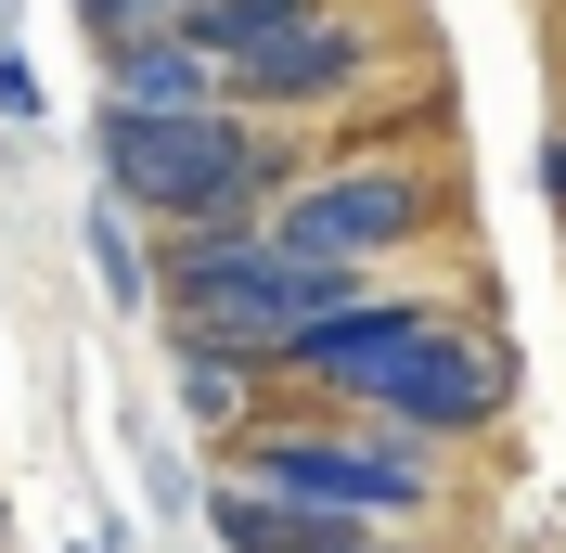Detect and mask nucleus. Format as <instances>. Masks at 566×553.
Returning a JSON list of instances; mask_svg holds the SVG:
<instances>
[{"mask_svg":"<svg viewBox=\"0 0 566 553\" xmlns=\"http://www.w3.org/2000/svg\"><path fill=\"white\" fill-rule=\"evenodd\" d=\"M424 335H438V310H424V296H360V310H335L310 347H296V374H322V386H360V399H387V374L412 361Z\"/></svg>","mask_w":566,"mask_h":553,"instance_id":"nucleus-6","label":"nucleus"},{"mask_svg":"<svg viewBox=\"0 0 566 553\" xmlns=\"http://www.w3.org/2000/svg\"><path fill=\"white\" fill-rule=\"evenodd\" d=\"M245 489L271 502H322V515H412L424 502V463L412 450H374V438H258L245 450Z\"/></svg>","mask_w":566,"mask_h":553,"instance_id":"nucleus-4","label":"nucleus"},{"mask_svg":"<svg viewBox=\"0 0 566 553\" xmlns=\"http://www.w3.org/2000/svg\"><path fill=\"white\" fill-rule=\"evenodd\" d=\"M207 528H219V553H374V528L360 515H322V502H271V489H219L207 502Z\"/></svg>","mask_w":566,"mask_h":553,"instance_id":"nucleus-7","label":"nucleus"},{"mask_svg":"<svg viewBox=\"0 0 566 553\" xmlns=\"http://www.w3.org/2000/svg\"><path fill=\"white\" fill-rule=\"evenodd\" d=\"M207 39L193 27H142V39H116V116H219L207 104Z\"/></svg>","mask_w":566,"mask_h":553,"instance_id":"nucleus-8","label":"nucleus"},{"mask_svg":"<svg viewBox=\"0 0 566 553\" xmlns=\"http://www.w3.org/2000/svg\"><path fill=\"white\" fill-rule=\"evenodd\" d=\"M39 104H52V91H39V65H27V52H0V116H39Z\"/></svg>","mask_w":566,"mask_h":553,"instance_id":"nucleus-14","label":"nucleus"},{"mask_svg":"<svg viewBox=\"0 0 566 553\" xmlns=\"http://www.w3.org/2000/svg\"><path fill=\"white\" fill-rule=\"evenodd\" d=\"M541 194H554V207H566V142H554V155H541Z\"/></svg>","mask_w":566,"mask_h":553,"instance_id":"nucleus-15","label":"nucleus"},{"mask_svg":"<svg viewBox=\"0 0 566 553\" xmlns=\"http://www.w3.org/2000/svg\"><path fill=\"white\" fill-rule=\"evenodd\" d=\"M310 27H335V13H322V0H207V13H193V39H207V65H271V52H296V39Z\"/></svg>","mask_w":566,"mask_h":553,"instance_id":"nucleus-9","label":"nucleus"},{"mask_svg":"<svg viewBox=\"0 0 566 553\" xmlns=\"http://www.w3.org/2000/svg\"><path fill=\"white\" fill-rule=\"evenodd\" d=\"M374 553H387V541H374Z\"/></svg>","mask_w":566,"mask_h":553,"instance_id":"nucleus-16","label":"nucleus"},{"mask_svg":"<svg viewBox=\"0 0 566 553\" xmlns=\"http://www.w3.org/2000/svg\"><path fill=\"white\" fill-rule=\"evenodd\" d=\"M104 180H116V207L232 232V207L271 194V142H245L232 116H104Z\"/></svg>","mask_w":566,"mask_h":553,"instance_id":"nucleus-2","label":"nucleus"},{"mask_svg":"<svg viewBox=\"0 0 566 553\" xmlns=\"http://www.w3.org/2000/svg\"><path fill=\"white\" fill-rule=\"evenodd\" d=\"M360 77V27H310L296 52H271V65L245 77V104H322V91H348Z\"/></svg>","mask_w":566,"mask_h":553,"instance_id":"nucleus-10","label":"nucleus"},{"mask_svg":"<svg viewBox=\"0 0 566 553\" xmlns=\"http://www.w3.org/2000/svg\"><path fill=\"white\" fill-rule=\"evenodd\" d=\"M374 413H399L412 438H463V425H490V413H502V347H490V335H424L412 361L387 374Z\"/></svg>","mask_w":566,"mask_h":553,"instance_id":"nucleus-5","label":"nucleus"},{"mask_svg":"<svg viewBox=\"0 0 566 553\" xmlns=\"http://www.w3.org/2000/svg\"><path fill=\"white\" fill-rule=\"evenodd\" d=\"M180 335L193 347H232V361H296L335 310H360L348 271H310V258H283L271 232H193L180 244Z\"/></svg>","mask_w":566,"mask_h":553,"instance_id":"nucleus-1","label":"nucleus"},{"mask_svg":"<svg viewBox=\"0 0 566 553\" xmlns=\"http://www.w3.org/2000/svg\"><path fill=\"white\" fill-rule=\"evenodd\" d=\"M77 13H91L104 39H142V27H193L207 0H77Z\"/></svg>","mask_w":566,"mask_h":553,"instance_id":"nucleus-13","label":"nucleus"},{"mask_svg":"<svg viewBox=\"0 0 566 553\" xmlns=\"http://www.w3.org/2000/svg\"><path fill=\"white\" fill-rule=\"evenodd\" d=\"M424 232V180L412 168H322L296 207L271 219L283 258H310V271H360V258H387V244Z\"/></svg>","mask_w":566,"mask_h":553,"instance_id":"nucleus-3","label":"nucleus"},{"mask_svg":"<svg viewBox=\"0 0 566 553\" xmlns=\"http://www.w3.org/2000/svg\"><path fill=\"white\" fill-rule=\"evenodd\" d=\"M91 258H104V296H116V310H142V244H129V219H91Z\"/></svg>","mask_w":566,"mask_h":553,"instance_id":"nucleus-12","label":"nucleus"},{"mask_svg":"<svg viewBox=\"0 0 566 553\" xmlns=\"http://www.w3.org/2000/svg\"><path fill=\"white\" fill-rule=\"evenodd\" d=\"M180 399H193V425H245L258 413V361H232V347H180Z\"/></svg>","mask_w":566,"mask_h":553,"instance_id":"nucleus-11","label":"nucleus"}]
</instances>
